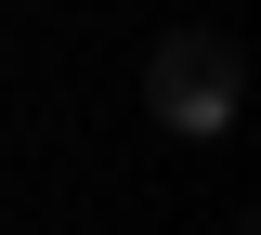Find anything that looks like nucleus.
<instances>
[{
	"label": "nucleus",
	"instance_id": "1",
	"mask_svg": "<svg viewBox=\"0 0 261 235\" xmlns=\"http://www.w3.org/2000/svg\"><path fill=\"white\" fill-rule=\"evenodd\" d=\"M235 92H248V53H235L222 27H170V39H157V66H144V105H157L170 131H222Z\"/></svg>",
	"mask_w": 261,
	"mask_h": 235
}]
</instances>
